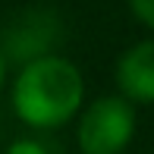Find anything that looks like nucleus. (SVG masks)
Returning <instances> with one entry per match:
<instances>
[{
	"instance_id": "1",
	"label": "nucleus",
	"mask_w": 154,
	"mask_h": 154,
	"mask_svg": "<svg viewBox=\"0 0 154 154\" xmlns=\"http://www.w3.org/2000/svg\"><path fill=\"white\" fill-rule=\"evenodd\" d=\"M82 72L63 57H38L25 63L13 85V107L35 129H57L72 120L82 104Z\"/></svg>"
},
{
	"instance_id": "2",
	"label": "nucleus",
	"mask_w": 154,
	"mask_h": 154,
	"mask_svg": "<svg viewBox=\"0 0 154 154\" xmlns=\"http://www.w3.org/2000/svg\"><path fill=\"white\" fill-rule=\"evenodd\" d=\"M135 110L126 97H97L79 120L82 154H120L132 142Z\"/></svg>"
},
{
	"instance_id": "3",
	"label": "nucleus",
	"mask_w": 154,
	"mask_h": 154,
	"mask_svg": "<svg viewBox=\"0 0 154 154\" xmlns=\"http://www.w3.org/2000/svg\"><path fill=\"white\" fill-rule=\"evenodd\" d=\"M116 85L129 104H154V41H142L120 57Z\"/></svg>"
},
{
	"instance_id": "4",
	"label": "nucleus",
	"mask_w": 154,
	"mask_h": 154,
	"mask_svg": "<svg viewBox=\"0 0 154 154\" xmlns=\"http://www.w3.org/2000/svg\"><path fill=\"white\" fill-rule=\"evenodd\" d=\"M129 6L148 29H154V0H129Z\"/></svg>"
},
{
	"instance_id": "5",
	"label": "nucleus",
	"mask_w": 154,
	"mask_h": 154,
	"mask_svg": "<svg viewBox=\"0 0 154 154\" xmlns=\"http://www.w3.org/2000/svg\"><path fill=\"white\" fill-rule=\"evenodd\" d=\"M6 154H47V151H44V145L32 142V138H19L6 148Z\"/></svg>"
},
{
	"instance_id": "6",
	"label": "nucleus",
	"mask_w": 154,
	"mask_h": 154,
	"mask_svg": "<svg viewBox=\"0 0 154 154\" xmlns=\"http://www.w3.org/2000/svg\"><path fill=\"white\" fill-rule=\"evenodd\" d=\"M3 69H6V60H3V51H0V85H3Z\"/></svg>"
}]
</instances>
